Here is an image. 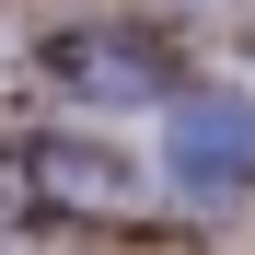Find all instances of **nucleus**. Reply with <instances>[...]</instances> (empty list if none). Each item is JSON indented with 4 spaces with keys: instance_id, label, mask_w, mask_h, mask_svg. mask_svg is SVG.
Segmentation results:
<instances>
[{
    "instance_id": "1",
    "label": "nucleus",
    "mask_w": 255,
    "mask_h": 255,
    "mask_svg": "<svg viewBox=\"0 0 255 255\" xmlns=\"http://www.w3.org/2000/svg\"><path fill=\"white\" fill-rule=\"evenodd\" d=\"M174 174L209 197V186H232V174H255V105L244 93H197V105H174Z\"/></svg>"
}]
</instances>
